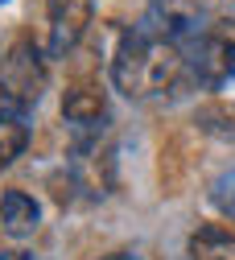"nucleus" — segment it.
Here are the masks:
<instances>
[{
    "label": "nucleus",
    "instance_id": "10",
    "mask_svg": "<svg viewBox=\"0 0 235 260\" xmlns=\"http://www.w3.org/2000/svg\"><path fill=\"white\" fill-rule=\"evenodd\" d=\"M99 260H141L137 252H108V256H99Z\"/></svg>",
    "mask_w": 235,
    "mask_h": 260
},
{
    "label": "nucleus",
    "instance_id": "3",
    "mask_svg": "<svg viewBox=\"0 0 235 260\" xmlns=\"http://www.w3.org/2000/svg\"><path fill=\"white\" fill-rule=\"evenodd\" d=\"M0 91H5L0 104H13V108H25V112L38 108L42 91H46V62L33 50V42H17L9 50L5 71H0Z\"/></svg>",
    "mask_w": 235,
    "mask_h": 260
},
{
    "label": "nucleus",
    "instance_id": "12",
    "mask_svg": "<svg viewBox=\"0 0 235 260\" xmlns=\"http://www.w3.org/2000/svg\"><path fill=\"white\" fill-rule=\"evenodd\" d=\"M0 5H5V0H0Z\"/></svg>",
    "mask_w": 235,
    "mask_h": 260
},
{
    "label": "nucleus",
    "instance_id": "1",
    "mask_svg": "<svg viewBox=\"0 0 235 260\" xmlns=\"http://www.w3.org/2000/svg\"><path fill=\"white\" fill-rule=\"evenodd\" d=\"M186 79V46L141 21L128 29L112 54V83L128 100H157Z\"/></svg>",
    "mask_w": 235,
    "mask_h": 260
},
{
    "label": "nucleus",
    "instance_id": "11",
    "mask_svg": "<svg viewBox=\"0 0 235 260\" xmlns=\"http://www.w3.org/2000/svg\"><path fill=\"white\" fill-rule=\"evenodd\" d=\"M0 260H38V256H29V252H0Z\"/></svg>",
    "mask_w": 235,
    "mask_h": 260
},
{
    "label": "nucleus",
    "instance_id": "8",
    "mask_svg": "<svg viewBox=\"0 0 235 260\" xmlns=\"http://www.w3.org/2000/svg\"><path fill=\"white\" fill-rule=\"evenodd\" d=\"M190 256L194 260H235V232L227 223H203L190 236Z\"/></svg>",
    "mask_w": 235,
    "mask_h": 260
},
{
    "label": "nucleus",
    "instance_id": "6",
    "mask_svg": "<svg viewBox=\"0 0 235 260\" xmlns=\"http://www.w3.org/2000/svg\"><path fill=\"white\" fill-rule=\"evenodd\" d=\"M0 227L9 240H29L42 227V207L25 190H5L0 194Z\"/></svg>",
    "mask_w": 235,
    "mask_h": 260
},
{
    "label": "nucleus",
    "instance_id": "4",
    "mask_svg": "<svg viewBox=\"0 0 235 260\" xmlns=\"http://www.w3.org/2000/svg\"><path fill=\"white\" fill-rule=\"evenodd\" d=\"M95 0H46V54L66 58L91 29Z\"/></svg>",
    "mask_w": 235,
    "mask_h": 260
},
{
    "label": "nucleus",
    "instance_id": "7",
    "mask_svg": "<svg viewBox=\"0 0 235 260\" xmlns=\"http://www.w3.org/2000/svg\"><path fill=\"white\" fill-rule=\"evenodd\" d=\"M29 145V112L0 104V170H9Z\"/></svg>",
    "mask_w": 235,
    "mask_h": 260
},
{
    "label": "nucleus",
    "instance_id": "5",
    "mask_svg": "<svg viewBox=\"0 0 235 260\" xmlns=\"http://www.w3.org/2000/svg\"><path fill=\"white\" fill-rule=\"evenodd\" d=\"M62 120L71 124V133H99L108 128V95L95 83H75L62 95Z\"/></svg>",
    "mask_w": 235,
    "mask_h": 260
},
{
    "label": "nucleus",
    "instance_id": "9",
    "mask_svg": "<svg viewBox=\"0 0 235 260\" xmlns=\"http://www.w3.org/2000/svg\"><path fill=\"white\" fill-rule=\"evenodd\" d=\"M211 203H215V211H219L223 219L235 223V166L223 170V174L211 182Z\"/></svg>",
    "mask_w": 235,
    "mask_h": 260
},
{
    "label": "nucleus",
    "instance_id": "2",
    "mask_svg": "<svg viewBox=\"0 0 235 260\" xmlns=\"http://www.w3.org/2000/svg\"><path fill=\"white\" fill-rule=\"evenodd\" d=\"M186 75H194L203 87H223L235 79V21L211 25L186 46Z\"/></svg>",
    "mask_w": 235,
    "mask_h": 260
}]
</instances>
